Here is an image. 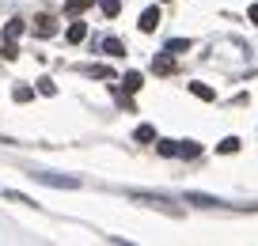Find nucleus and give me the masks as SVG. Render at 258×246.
<instances>
[{
  "instance_id": "nucleus-22",
  "label": "nucleus",
  "mask_w": 258,
  "mask_h": 246,
  "mask_svg": "<svg viewBox=\"0 0 258 246\" xmlns=\"http://www.w3.org/2000/svg\"><path fill=\"white\" fill-rule=\"evenodd\" d=\"M247 16H250V19L258 23V4H250V12H247Z\"/></svg>"
},
{
  "instance_id": "nucleus-7",
  "label": "nucleus",
  "mask_w": 258,
  "mask_h": 246,
  "mask_svg": "<svg viewBox=\"0 0 258 246\" xmlns=\"http://www.w3.org/2000/svg\"><path fill=\"white\" fill-rule=\"evenodd\" d=\"M23 31H27V23H23V19H8V27H4V38H8V42H16Z\"/></svg>"
},
{
  "instance_id": "nucleus-10",
  "label": "nucleus",
  "mask_w": 258,
  "mask_h": 246,
  "mask_svg": "<svg viewBox=\"0 0 258 246\" xmlns=\"http://www.w3.org/2000/svg\"><path fill=\"white\" fill-rule=\"evenodd\" d=\"M190 91H194L198 99H205V103H213V99H217V91H213L209 84H190Z\"/></svg>"
},
{
  "instance_id": "nucleus-5",
  "label": "nucleus",
  "mask_w": 258,
  "mask_h": 246,
  "mask_svg": "<svg viewBox=\"0 0 258 246\" xmlns=\"http://www.w3.org/2000/svg\"><path fill=\"white\" fill-rule=\"evenodd\" d=\"M186 201H190V205H202V208H217V205H224V201L209 197V193H186Z\"/></svg>"
},
{
  "instance_id": "nucleus-4",
  "label": "nucleus",
  "mask_w": 258,
  "mask_h": 246,
  "mask_svg": "<svg viewBox=\"0 0 258 246\" xmlns=\"http://www.w3.org/2000/svg\"><path fill=\"white\" fill-rule=\"evenodd\" d=\"M152 68L160 72V76H171V72H175V57H171V53H160V57L152 61Z\"/></svg>"
},
{
  "instance_id": "nucleus-15",
  "label": "nucleus",
  "mask_w": 258,
  "mask_h": 246,
  "mask_svg": "<svg viewBox=\"0 0 258 246\" xmlns=\"http://www.w3.org/2000/svg\"><path fill=\"white\" fill-rule=\"evenodd\" d=\"M190 49V38H171L167 42V53H186Z\"/></svg>"
},
{
  "instance_id": "nucleus-20",
  "label": "nucleus",
  "mask_w": 258,
  "mask_h": 246,
  "mask_svg": "<svg viewBox=\"0 0 258 246\" xmlns=\"http://www.w3.org/2000/svg\"><path fill=\"white\" fill-rule=\"evenodd\" d=\"M156 151H160V155H178V144L175 140H160V144H156Z\"/></svg>"
},
{
  "instance_id": "nucleus-18",
  "label": "nucleus",
  "mask_w": 258,
  "mask_h": 246,
  "mask_svg": "<svg viewBox=\"0 0 258 246\" xmlns=\"http://www.w3.org/2000/svg\"><path fill=\"white\" fill-rule=\"evenodd\" d=\"M38 95H57V84H53L49 76H42V79H38Z\"/></svg>"
},
{
  "instance_id": "nucleus-11",
  "label": "nucleus",
  "mask_w": 258,
  "mask_h": 246,
  "mask_svg": "<svg viewBox=\"0 0 258 246\" xmlns=\"http://www.w3.org/2000/svg\"><path fill=\"white\" fill-rule=\"evenodd\" d=\"M84 72H88V76H95V79H114V72L106 68V64H88Z\"/></svg>"
},
{
  "instance_id": "nucleus-13",
  "label": "nucleus",
  "mask_w": 258,
  "mask_h": 246,
  "mask_svg": "<svg viewBox=\"0 0 258 246\" xmlns=\"http://www.w3.org/2000/svg\"><path fill=\"white\" fill-rule=\"evenodd\" d=\"M95 0H64V12H73V16H80L84 8H91Z\"/></svg>"
},
{
  "instance_id": "nucleus-8",
  "label": "nucleus",
  "mask_w": 258,
  "mask_h": 246,
  "mask_svg": "<svg viewBox=\"0 0 258 246\" xmlns=\"http://www.w3.org/2000/svg\"><path fill=\"white\" fill-rule=\"evenodd\" d=\"M121 84H125V91H129V95H133V91H141V84H145V76H141V72H125V76H121Z\"/></svg>"
},
{
  "instance_id": "nucleus-9",
  "label": "nucleus",
  "mask_w": 258,
  "mask_h": 246,
  "mask_svg": "<svg viewBox=\"0 0 258 246\" xmlns=\"http://www.w3.org/2000/svg\"><path fill=\"white\" fill-rule=\"evenodd\" d=\"M217 151L220 155H235V151H239V136H224V140L217 144Z\"/></svg>"
},
{
  "instance_id": "nucleus-19",
  "label": "nucleus",
  "mask_w": 258,
  "mask_h": 246,
  "mask_svg": "<svg viewBox=\"0 0 258 246\" xmlns=\"http://www.w3.org/2000/svg\"><path fill=\"white\" fill-rule=\"evenodd\" d=\"M198 151H202V148H198V144H194V140L178 144V155H182V159H194V155H198Z\"/></svg>"
},
{
  "instance_id": "nucleus-21",
  "label": "nucleus",
  "mask_w": 258,
  "mask_h": 246,
  "mask_svg": "<svg viewBox=\"0 0 258 246\" xmlns=\"http://www.w3.org/2000/svg\"><path fill=\"white\" fill-rule=\"evenodd\" d=\"M12 99H16V103H31L34 91H31V88H16V91H12Z\"/></svg>"
},
{
  "instance_id": "nucleus-3",
  "label": "nucleus",
  "mask_w": 258,
  "mask_h": 246,
  "mask_svg": "<svg viewBox=\"0 0 258 246\" xmlns=\"http://www.w3.org/2000/svg\"><path fill=\"white\" fill-rule=\"evenodd\" d=\"M156 27H160V8H148L145 16H141V31H145V34H152Z\"/></svg>"
},
{
  "instance_id": "nucleus-1",
  "label": "nucleus",
  "mask_w": 258,
  "mask_h": 246,
  "mask_svg": "<svg viewBox=\"0 0 258 246\" xmlns=\"http://www.w3.org/2000/svg\"><path fill=\"white\" fill-rule=\"evenodd\" d=\"M34 178L46 186H57V190H76L80 186V178H69V175H34Z\"/></svg>"
},
{
  "instance_id": "nucleus-17",
  "label": "nucleus",
  "mask_w": 258,
  "mask_h": 246,
  "mask_svg": "<svg viewBox=\"0 0 258 246\" xmlns=\"http://www.w3.org/2000/svg\"><path fill=\"white\" fill-rule=\"evenodd\" d=\"M0 57H4V61H16V57H19L16 42H8V38H4V46H0Z\"/></svg>"
},
{
  "instance_id": "nucleus-14",
  "label": "nucleus",
  "mask_w": 258,
  "mask_h": 246,
  "mask_svg": "<svg viewBox=\"0 0 258 246\" xmlns=\"http://www.w3.org/2000/svg\"><path fill=\"white\" fill-rule=\"evenodd\" d=\"M84 38H88V27H84V23H73V27H69V42H84Z\"/></svg>"
},
{
  "instance_id": "nucleus-12",
  "label": "nucleus",
  "mask_w": 258,
  "mask_h": 246,
  "mask_svg": "<svg viewBox=\"0 0 258 246\" xmlns=\"http://www.w3.org/2000/svg\"><path fill=\"white\" fill-rule=\"evenodd\" d=\"M99 8H103V16H106V19H114V16L121 12V0H99Z\"/></svg>"
},
{
  "instance_id": "nucleus-6",
  "label": "nucleus",
  "mask_w": 258,
  "mask_h": 246,
  "mask_svg": "<svg viewBox=\"0 0 258 246\" xmlns=\"http://www.w3.org/2000/svg\"><path fill=\"white\" fill-rule=\"evenodd\" d=\"M103 53H106V57H125L121 38H103Z\"/></svg>"
},
{
  "instance_id": "nucleus-2",
  "label": "nucleus",
  "mask_w": 258,
  "mask_h": 246,
  "mask_svg": "<svg viewBox=\"0 0 258 246\" xmlns=\"http://www.w3.org/2000/svg\"><path fill=\"white\" fill-rule=\"evenodd\" d=\"M34 34H38V38H53L57 34V19L53 16H38L34 19Z\"/></svg>"
},
{
  "instance_id": "nucleus-16",
  "label": "nucleus",
  "mask_w": 258,
  "mask_h": 246,
  "mask_svg": "<svg viewBox=\"0 0 258 246\" xmlns=\"http://www.w3.org/2000/svg\"><path fill=\"white\" fill-rule=\"evenodd\" d=\"M133 136H137L141 144H148V140H156V129L152 125H137V133H133Z\"/></svg>"
}]
</instances>
